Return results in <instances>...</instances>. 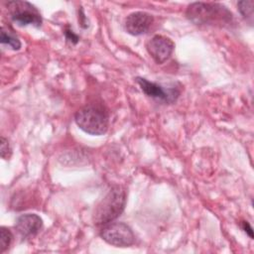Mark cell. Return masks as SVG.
<instances>
[{
    "instance_id": "cell-10",
    "label": "cell",
    "mask_w": 254,
    "mask_h": 254,
    "mask_svg": "<svg viewBox=\"0 0 254 254\" xmlns=\"http://www.w3.org/2000/svg\"><path fill=\"white\" fill-rule=\"evenodd\" d=\"M0 41H1V44L7 45L12 50L17 51L21 48V42H20L19 38L14 33L13 29L9 26L8 27L7 26H2Z\"/></svg>"
},
{
    "instance_id": "cell-5",
    "label": "cell",
    "mask_w": 254,
    "mask_h": 254,
    "mask_svg": "<svg viewBox=\"0 0 254 254\" xmlns=\"http://www.w3.org/2000/svg\"><path fill=\"white\" fill-rule=\"evenodd\" d=\"M100 236L105 242L116 247H128L135 241V235L132 229L124 222L106 224L102 228Z\"/></svg>"
},
{
    "instance_id": "cell-6",
    "label": "cell",
    "mask_w": 254,
    "mask_h": 254,
    "mask_svg": "<svg viewBox=\"0 0 254 254\" xmlns=\"http://www.w3.org/2000/svg\"><path fill=\"white\" fill-rule=\"evenodd\" d=\"M136 82L147 96L166 103L175 102L180 95V90L176 86L164 87L161 84L150 81L144 77H136Z\"/></svg>"
},
{
    "instance_id": "cell-4",
    "label": "cell",
    "mask_w": 254,
    "mask_h": 254,
    "mask_svg": "<svg viewBox=\"0 0 254 254\" xmlns=\"http://www.w3.org/2000/svg\"><path fill=\"white\" fill-rule=\"evenodd\" d=\"M9 16L13 22L20 26L32 25L40 27L42 25V16L40 11L27 1H10L7 3Z\"/></svg>"
},
{
    "instance_id": "cell-3",
    "label": "cell",
    "mask_w": 254,
    "mask_h": 254,
    "mask_svg": "<svg viewBox=\"0 0 254 254\" xmlns=\"http://www.w3.org/2000/svg\"><path fill=\"white\" fill-rule=\"evenodd\" d=\"M76 125L90 135H103L108 129L107 110L98 104H89L80 108L74 115Z\"/></svg>"
},
{
    "instance_id": "cell-7",
    "label": "cell",
    "mask_w": 254,
    "mask_h": 254,
    "mask_svg": "<svg viewBox=\"0 0 254 254\" xmlns=\"http://www.w3.org/2000/svg\"><path fill=\"white\" fill-rule=\"evenodd\" d=\"M146 49L151 58L157 64H161L170 59L174 52L175 44L166 36L156 35L148 41Z\"/></svg>"
},
{
    "instance_id": "cell-8",
    "label": "cell",
    "mask_w": 254,
    "mask_h": 254,
    "mask_svg": "<svg viewBox=\"0 0 254 254\" xmlns=\"http://www.w3.org/2000/svg\"><path fill=\"white\" fill-rule=\"evenodd\" d=\"M154 22V18L147 12L137 11L129 14L124 22L126 31L133 36L145 34Z\"/></svg>"
},
{
    "instance_id": "cell-12",
    "label": "cell",
    "mask_w": 254,
    "mask_h": 254,
    "mask_svg": "<svg viewBox=\"0 0 254 254\" xmlns=\"http://www.w3.org/2000/svg\"><path fill=\"white\" fill-rule=\"evenodd\" d=\"M253 5H254V1H252V0H244V1H239L237 3V7H238L239 12L247 20L250 19L252 21Z\"/></svg>"
},
{
    "instance_id": "cell-1",
    "label": "cell",
    "mask_w": 254,
    "mask_h": 254,
    "mask_svg": "<svg viewBox=\"0 0 254 254\" xmlns=\"http://www.w3.org/2000/svg\"><path fill=\"white\" fill-rule=\"evenodd\" d=\"M186 15L190 21L196 25L224 26L232 22V13L222 4L194 2L188 6Z\"/></svg>"
},
{
    "instance_id": "cell-2",
    "label": "cell",
    "mask_w": 254,
    "mask_h": 254,
    "mask_svg": "<svg viewBox=\"0 0 254 254\" xmlns=\"http://www.w3.org/2000/svg\"><path fill=\"white\" fill-rule=\"evenodd\" d=\"M126 193L121 186L113 187L95 206L92 220L95 225H106L115 220L124 210Z\"/></svg>"
},
{
    "instance_id": "cell-9",
    "label": "cell",
    "mask_w": 254,
    "mask_h": 254,
    "mask_svg": "<svg viewBox=\"0 0 254 254\" xmlns=\"http://www.w3.org/2000/svg\"><path fill=\"white\" fill-rule=\"evenodd\" d=\"M43 226V219L36 213L20 215L15 222V228L24 237H33L39 233Z\"/></svg>"
},
{
    "instance_id": "cell-15",
    "label": "cell",
    "mask_w": 254,
    "mask_h": 254,
    "mask_svg": "<svg viewBox=\"0 0 254 254\" xmlns=\"http://www.w3.org/2000/svg\"><path fill=\"white\" fill-rule=\"evenodd\" d=\"M65 36H66V39H67V40L72 41L74 44L78 41V37H77L76 35H74V34L72 33V31H70V30H66Z\"/></svg>"
},
{
    "instance_id": "cell-11",
    "label": "cell",
    "mask_w": 254,
    "mask_h": 254,
    "mask_svg": "<svg viewBox=\"0 0 254 254\" xmlns=\"http://www.w3.org/2000/svg\"><path fill=\"white\" fill-rule=\"evenodd\" d=\"M12 239H13L12 232L8 228L2 226L0 228V253L5 252L9 248L12 242Z\"/></svg>"
},
{
    "instance_id": "cell-13",
    "label": "cell",
    "mask_w": 254,
    "mask_h": 254,
    "mask_svg": "<svg viewBox=\"0 0 254 254\" xmlns=\"http://www.w3.org/2000/svg\"><path fill=\"white\" fill-rule=\"evenodd\" d=\"M12 155V149L9 145L8 140L5 137H1V157L5 160H8Z\"/></svg>"
},
{
    "instance_id": "cell-14",
    "label": "cell",
    "mask_w": 254,
    "mask_h": 254,
    "mask_svg": "<svg viewBox=\"0 0 254 254\" xmlns=\"http://www.w3.org/2000/svg\"><path fill=\"white\" fill-rule=\"evenodd\" d=\"M242 229L250 236V238H253V230L252 227L250 226V224L247 221H243L242 222Z\"/></svg>"
}]
</instances>
